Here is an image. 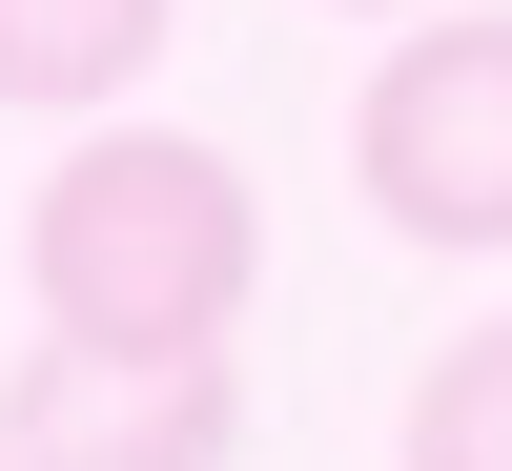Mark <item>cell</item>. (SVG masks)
<instances>
[{"mask_svg":"<svg viewBox=\"0 0 512 471\" xmlns=\"http://www.w3.org/2000/svg\"><path fill=\"white\" fill-rule=\"evenodd\" d=\"M410 471H512V308L472 349H431V390H410Z\"/></svg>","mask_w":512,"mask_h":471,"instance_id":"5","label":"cell"},{"mask_svg":"<svg viewBox=\"0 0 512 471\" xmlns=\"http://www.w3.org/2000/svg\"><path fill=\"white\" fill-rule=\"evenodd\" d=\"M0 451L21 471H226L246 451V369L226 349H82V328H41L0 369Z\"/></svg>","mask_w":512,"mask_h":471,"instance_id":"3","label":"cell"},{"mask_svg":"<svg viewBox=\"0 0 512 471\" xmlns=\"http://www.w3.org/2000/svg\"><path fill=\"white\" fill-rule=\"evenodd\" d=\"M21 287L82 349H226L246 287H267V205H246V164L185 144V123H82L21 185Z\"/></svg>","mask_w":512,"mask_h":471,"instance_id":"1","label":"cell"},{"mask_svg":"<svg viewBox=\"0 0 512 471\" xmlns=\"http://www.w3.org/2000/svg\"><path fill=\"white\" fill-rule=\"evenodd\" d=\"M328 21H431V0H328Z\"/></svg>","mask_w":512,"mask_h":471,"instance_id":"6","label":"cell"},{"mask_svg":"<svg viewBox=\"0 0 512 471\" xmlns=\"http://www.w3.org/2000/svg\"><path fill=\"white\" fill-rule=\"evenodd\" d=\"M0 471H21V451H0Z\"/></svg>","mask_w":512,"mask_h":471,"instance_id":"7","label":"cell"},{"mask_svg":"<svg viewBox=\"0 0 512 471\" xmlns=\"http://www.w3.org/2000/svg\"><path fill=\"white\" fill-rule=\"evenodd\" d=\"M349 185L410 246H512V21H431L369 62L349 103Z\"/></svg>","mask_w":512,"mask_h":471,"instance_id":"2","label":"cell"},{"mask_svg":"<svg viewBox=\"0 0 512 471\" xmlns=\"http://www.w3.org/2000/svg\"><path fill=\"white\" fill-rule=\"evenodd\" d=\"M164 21H185V0H0V103H41V123H103L123 82L164 62Z\"/></svg>","mask_w":512,"mask_h":471,"instance_id":"4","label":"cell"}]
</instances>
